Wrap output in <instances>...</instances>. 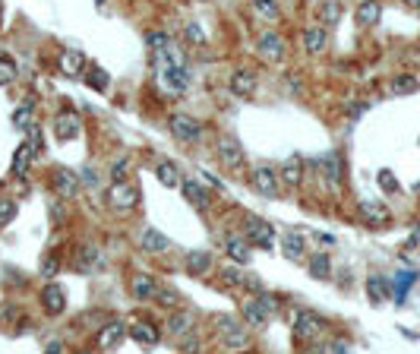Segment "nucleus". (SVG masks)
<instances>
[{
	"instance_id": "nucleus-12",
	"label": "nucleus",
	"mask_w": 420,
	"mask_h": 354,
	"mask_svg": "<svg viewBox=\"0 0 420 354\" xmlns=\"http://www.w3.org/2000/svg\"><path fill=\"white\" fill-rule=\"evenodd\" d=\"M360 216L370 228H382L389 225V218H392V212L386 209V203H379V199H360Z\"/></svg>"
},
{
	"instance_id": "nucleus-14",
	"label": "nucleus",
	"mask_w": 420,
	"mask_h": 354,
	"mask_svg": "<svg viewBox=\"0 0 420 354\" xmlns=\"http://www.w3.org/2000/svg\"><path fill=\"white\" fill-rule=\"evenodd\" d=\"M41 307L48 310V316H61L66 310V291L61 285L48 282V285H44V291H41Z\"/></svg>"
},
{
	"instance_id": "nucleus-20",
	"label": "nucleus",
	"mask_w": 420,
	"mask_h": 354,
	"mask_svg": "<svg viewBox=\"0 0 420 354\" xmlns=\"http://www.w3.org/2000/svg\"><path fill=\"white\" fill-rule=\"evenodd\" d=\"M231 92L240 98H250L256 92V73L253 70H234L231 73Z\"/></svg>"
},
{
	"instance_id": "nucleus-52",
	"label": "nucleus",
	"mask_w": 420,
	"mask_h": 354,
	"mask_svg": "<svg viewBox=\"0 0 420 354\" xmlns=\"http://www.w3.org/2000/svg\"><path fill=\"white\" fill-rule=\"evenodd\" d=\"M48 351L51 354H63V342H48Z\"/></svg>"
},
{
	"instance_id": "nucleus-5",
	"label": "nucleus",
	"mask_w": 420,
	"mask_h": 354,
	"mask_svg": "<svg viewBox=\"0 0 420 354\" xmlns=\"http://www.w3.org/2000/svg\"><path fill=\"white\" fill-rule=\"evenodd\" d=\"M79 183H83V177L76 171H70V168H57L54 177H51V187H54V193L63 199V203H70V199H76L79 193Z\"/></svg>"
},
{
	"instance_id": "nucleus-48",
	"label": "nucleus",
	"mask_w": 420,
	"mask_h": 354,
	"mask_svg": "<svg viewBox=\"0 0 420 354\" xmlns=\"http://www.w3.org/2000/svg\"><path fill=\"white\" fill-rule=\"evenodd\" d=\"M234 329H240V323L234 320V316H218V332L221 335H227V332H234Z\"/></svg>"
},
{
	"instance_id": "nucleus-25",
	"label": "nucleus",
	"mask_w": 420,
	"mask_h": 354,
	"mask_svg": "<svg viewBox=\"0 0 420 354\" xmlns=\"http://www.w3.org/2000/svg\"><path fill=\"white\" fill-rule=\"evenodd\" d=\"M57 64H61L63 76H83V70H86V57L79 54V51H73V48H66Z\"/></svg>"
},
{
	"instance_id": "nucleus-54",
	"label": "nucleus",
	"mask_w": 420,
	"mask_h": 354,
	"mask_svg": "<svg viewBox=\"0 0 420 354\" xmlns=\"http://www.w3.org/2000/svg\"><path fill=\"white\" fill-rule=\"evenodd\" d=\"M0 19H4V4H0Z\"/></svg>"
},
{
	"instance_id": "nucleus-41",
	"label": "nucleus",
	"mask_w": 420,
	"mask_h": 354,
	"mask_svg": "<svg viewBox=\"0 0 420 354\" xmlns=\"http://www.w3.org/2000/svg\"><path fill=\"white\" fill-rule=\"evenodd\" d=\"M57 272H61V256H57V253H48V256L41 260V275H44V278H54Z\"/></svg>"
},
{
	"instance_id": "nucleus-39",
	"label": "nucleus",
	"mask_w": 420,
	"mask_h": 354,
	"mask_svg": "<svg viewBox=\"0 0 420 354\" xmlns=\"http://www.w3.org/2000/svg\"><path fill=\"white\" fill-rule=\"evenodd\" d=\"M338 19H342V4H338V0H326V4H322V22L335 26Z\"/></svg>"
},
{
	"instance_id": "nucleus-50",
	"label": "nucleus",
	"mask_w": 420,
	"mask_h": 354,
	"mask_svg": "<svg viewBox=\"0 0 420 354\" xmlns=\"http://www.w3.org/2000/svg\"><path fill=\"white\" fill-rule=\"evenodd\" d=\"M92 260H98V250H95V247H83V263H79V266L88 269V263H92Z\"/></svg>"
},
{
	"instance_id": "nucleus-17",
	"label": "nucleus",
	"mask_w": 420,
	"mask_h": 354,
	"mask_svg": "<svg viewBox=\"0 0 420 354\" xmlns=\"http://www.w3.org/2000/svg\"><path fill=\"white\" fill-rule=\"evenodd\" d=\"M130 338L136 345H158L161 332L152 320H136V323H130Z\"/></svg>"
},
{
	"instance_id": "nucleus-3",
	"label": "nucleus",
	"mask_w": 420,
	"mask_h": 354,
	"mask_svg": "<svg viewBox=\"0 0 420 354\" xmlns=\"http://www.w3.org/2000/svg\"><path fill=\"white\" fill-rule=\"evenodd\" d=\"M158 83L168 95H183L190 88V73L183 64H171L165 70H158Z\"/></svg>"
},
{
	"instance_id": "nucleus-22",
	"label": "nucleus",
	"mask_w": 420,
	"mask_h": 354,
	"mask_svg": "<svg viewBox=\"0 0 420 354\" xmlns=\"http://www.w3.org/2000/svg\"><path fill=\"white\" fill-rule=\"evenodd\" d=\"M35 161V152L29 143H19L16 152H13V161H10V174L13 177H26L29 174V165Z\"/></svg>"
},
{
	"instance_id": "nucleus-42",
	"label": "nucleus",
	"mask_w": 420,
	"mask_h": 354,
	"mask_svg": "<svg viewBox=\"0 0 420 354\" xmlns=\"http://www.w3.org/2000/svg\"><path fill=\"white\" fill-rule=\"evenodd\" d=\"M165 44H171V35L168 32H149L145 35V48L149 51H158V48H165Z\"/></svg>"
},
{
	"instance_id": "nucleus-7",
	"label": "nucleus",
	"mask_w": 420,
	"mask_h": 354,
	"mask_svg": "<svg viewBox=\"0 0 420 354\" xmlns=\"http://www.w3.org/2000/svg\"><path fill=\"white\" fill-rule=\"evenodd\" d=\"M168 127H171V133L177 139H183V143H196V139L203 136V123L190 114H171L168 117Z\"/></svg>"
},
{
	"instance_id": "nucleus-1",
	"label": "nucleus",
	"mask_w": 420,
	"mask_h": 354,
	"mask_svg": "<svg viewBox=\"0 0 420 354\" xmlns=\"http://www.w3.org/2000/svg\"><path fill=\"white\" fill-rule=\"evenodd\" d=\"M139 199H143V193H139V187L130 181H114L108 190V206L114 212H133L139 206Z\"/></svg>"
},
{
	"instance_id": "nucleus-36",
	"label": "nucleus",
	"mask_w": 420,
	"mask_h": 354,
	"mask_svg": "<svg viewBox=\"0 0 420 354\" xmlns=\"http://www.w3.org/2000/svg\"><path fill=\"white\" fill-rule=\"evenodd\" d=\"M221 342H225V348H231V351H240V348H247L250 345V335H247V329H234V332H227V335H221Z\"/></svg>"
},
{
	"instance_id": "nucleus-31",
	"label": "nucleus",
	"mask_w": 420,
	"mask_h": 354,
	"mask_svg": "<svg viewBox=\"0 0 420 354\" xmlns=\"http://www.w3.org/2000/svg\"><path fill=\"white\" fill-rule=\"evenodd\" d=\"M250 6H253L256 13L265 19V22H278L282 19V10H278V0H250Z\"/></svg>"
},
{
	"instance_id": "nucleus-34",
	"label": "nucleus",
	"mask_w": 420,
	"mask_h": 354,
	"mask_svg": "<svg viewBox=\"0 0 420 354\" xmlns=\"http://www.w3.org/2000/svg\"><path fill=\"white\" fill-rule=\"evenodd\" d=\"M19 76V66L10 54H0V86H10Z\"/></svg>"
},
{
	"instance_id": "nucleus-9",
	"label": "nucleus",
	"mask_w": 420,
	"mask_h": 354,
	"mask_svg": "<svg viewBox=\"0 0 420 354\" xmlns=\"http://www.w3.org/2000/svg\"><path fill=\"white\" fill-rule=\"evenodd\" d=\"M79 133H83V117H79L76 111H63V114H57L54 136L61 139V143H70V139H76Z\"/></svg>"
},
{
	"instance_id": "nucleus-49",
	"label": "nucleus",
	"mask_w": 420,
	"mask_h": 354,
	"mask_svg": "<svg viewBox=\"0 0 420 354\" xmlns=\"http://www.w3.org/2000/svg\"><path fill=\"white\" fill-rule=\"evenodd\" d=\"M379 187L389 190V193H395V190H398V181L392 177V171H379Z\"/></svg>"
},
{
	"instance_id": "nucleus-15",
	"label": "nucleus",
	"mask_w": 420,
	"mask_h": 354,
	"mask_svg": "<svg viewBox=\"0 0 420 354\" xmlns=\"http://www.w3.org/2000/svg\"><path fill=\"white\" fill-rule=\"evenodd\" d=\"M285 39L278 32H262L260 35V54L265 57V61H272V64H278V61H285Z\"/></svg>"
},
{
	"instance_id": "nucleus-19",
	"label": "nucleus",
	"mask_w": 420,
	"mask_h": 354,
	"mask_svg": "<svg viewBox=\"0 0 420 354\" xmlns=\"http://www.w3.org/2000/svg\"><path fill=\"white\" fill-rule=\"evenodd\" d=\"M243 320L250 323V326H256V329H262L265 323H269V310H265V304L260 298H250V300H243Z\"/></svg>"
},
{
	"instance_id": "nucleus-44",
	"label": "nucleus",
	"mask_w": 420,
	"mask_h": 354,
	"mask_svg": "<svg viewBox=\"0 0 420 354\" xmlns=\"http://www.w3.org/2000/svg\"><path fill=\"white\" fill-rule=\"evenodd\" d=\"M127 171H130V158H117L114 168H111V181H127Z\"/></svg>"
},
{
	"instance_id": "nucleus-32",
	"label": "nucleus",
	"mask_w": 420,
	"mask_h": 354,
	"mask_svg": "<svg viewBox=\"0 0 420 354\" xmlns=\"http://www.w3.org/2000/svg\"><path fill=\"white\" fill-rule=\"evenodd\" d=\"M389 92H392V95H411V92H417V79L411 76V73H398V76H392V83H389Z\"/></svg>"
},
{
	"instance_id": "nucleus-46",
	"label": "nucleus",
	"mask_w": 420,
	"mask_h": 354,
	"mask_svg": "<svg viewBox=\"0 0 420 354\" xmlns=\"http://www.w3.org/2000/svg\"><path fill=\"white\" fill-rule=\"evenodd\" d=\"M187 39L193 41V44H203L205 41V32H203V26H199V22H187Z\"/></svg>"
},
{
	"instance_id": "nucleus-47",
	"label": "nucleus",
	"mask_w": 420,
	"mask_h": 354,
	"mask_svg": "<svg viewBox=\"0 0 420 354\" xmlns=\"http://www.w3.org/2000/svg\"><path fill=\"white\" fill-rule=\"evenodd\" d=\"M29 117H32V101H29L26 108H19L13 121H16V127H19V130H29Z\"/></svg>"
},
{
	"instance_id": "nucleus-33",
	"label": "nucleus",
	"mask_w": 420,
	"mask_h": 354,
	"mask_svg": "<svg viewBox=\"0 0 420 354\" xmlns=\"http://www.w3.org/2000/svg\"><path fill=\"white\" fill-rule=\"evenodd\" d=\"M367 294H370V300H373V304L386 300V294H389V282H386V275H370V278H367Z\"/></svg>"
},
{
	"instance_id": "nucleus-27",
	"label": "nucleus",
	"mask_w": 420,
	"mask_h": 354,
	"mask_svg": "<svg viewBox=\"0 0 420 354\" xmlns=\"http://www.w3.org/2000/svg\"><path fill=\"white\" fill-rule=\"evenodd\" d=\"M155 177H158V183L161 187H180V171H177V165L174 161H158V168H155Z\"/></svg>"
},
{
	"instance_id": "nucleus-29",
	"label": "nucleus",
	"mask_w": 420,
	"mask_h": 354,
	"mask_svg": "<svg viewBox=\"0 0 420 354\" xmlns=\"http://www.w3.org/2000/svg\"><path fill=\"white\" fill-rule=\"evenodd\" d=\"M282 181L287 183V187H300V181H304V165H300V158L294 155V158H287L282 165Z\"/></svg>"
},
{
	"instance_id": "nucleus-35",
	"label": "nucleus",
	"mask_w": 420,
	"mask_h": 354,
	"mask_svg": "<svg viewBox=\"0 0 420 354\" xmlns=\"http://www.w3.org/2000/svg\"><path fill=\"white\" fill-rule=\"evenodd\" d=\"M329 272H332V263H329L326 253H313V256H309V275H313V278H329Z\"/></svg>"
},
{
	"instance_id": "nucleus-53",
	"label": "nucleus",
	"mask_w": 420,
	"mask_h": 354,
	"mask_svg": "<svg viewBox=\"0 0 420 354\" xmlns=\"http://www.w3.org/2000/svg\"><path fill=\"white\" fill-rule=\"evenodd\" d=\"M404 6H408V10H417L420 13V0H401Z\"/></svg>"
},
{
	"instance_id": "nucleus-2",
	"label": "nucleus",
	"mask_w": 420,
	"mask_h": 354,
	"mask_svg": "<svg viewBox=\"0 0 420 354\" xmlns=\"http://www.w3.org/2000/svg\"><path fill=\"white\" fill-rule=\"evenodd\" d=\"M243 238L253 243V247L272 250L275 247V225H269V221L260 216H247L243 218Z\"/></svg>"
},
{
	"instance_id": "nucleus-13",
	"label": "nucleus",
	"mask_w": 420,
	"mask_h": 354,
	"mask_svg": "<svg viewBox=\"0 0 420 354\" xmlns=\"http://www.w3.org/2000/svg\"><path fill=\"white\" fill-rule=\"evenodd\" d=\"M139 250H143V253H152V256H165L168 250H171V241L161 231H155V228H145V231L139 234Z\"/></svg>"
},
{
	"instance_id": "nucleus-38",
	"label": "nucleus",
	"mask_w": 420,
	"mask_h": 354,
	"mask_svg": "<svg viewBox=\"0 0 420 354\" xmlns=\"http://www.w3.org/2000/svg\"><path fill=\"white\" fill-rule=\"evenodd\" d=\"M16 218V199L0 196V225H10Z\"/></svg>"
},
{
	"instance_id": "nucleus-43",
	"label": "nucleus",
	"mask_w": 420,
	"mask_h": 354,
	"mask_svg": "<svg viewBox=\"0 0 420 354\" xmlns=\"http://www.w3.org/2000/svg\"><path fill=\"white\" fill-rule=\"evenodd\" d=\"M155 300H158L161 307H177V304H180V294L171 291V288H158V298H155Z\"/></svg>"
},
{
	"instance_id": "nucleus-24",
	"label": "nucleus",
	"mask_w": 420,
	"mask_h": 354,
	"mask_svg": "<svg viewBox=\"0 0 420 354\" xmlns=\"http://www.w3.org/2000/svg\"><path fill=\"white\" fill-rule=\"evenodd\" d=\"M354 16H357V26L370 29L382 16V4H379V0H360V6H357V13H354Z\"/></svg>"
},
{
	"instance_id": "nucleus-21",
	"label": "nucleus",
	"mask_w": 420,
	"mask_h": 354,
	"mask_svg": "<svg viewBox=\"0 0 420 354\" xmlns=\"http://www.w3.org/2000/svg\"><path fill=\"white\" fill-rule=\"evenodd\" d=\"M221 243H225V253L227 256H231V260L234 263H250V241L247 238H237V234H225V241H221Z\"/></svg>"
},
{
	"instance_id": "nucleus-23",
	"label": "nucleus",
	"mask_w": 420,
	"mask_h": 354,
	"mask_svg": "<svg viewBox=\"0 0 420 354\" xmlns=\"http://www.w3.org/2000/svg\"><path fill=\"white\" fill-rule=\"evenodd\" d=\"M326 44H329V35H326V29L322 26H309L304 29V48H307V54H322L326 51Z\"/></svg>"
},
{
	"instance_id": "nucleus-45",
	"label": "nucleus",
	"mask_w": 420,
	"mask_h": 354,
	"mask_svg": "<svg viewBox=\"0 0 420 354\" xmlns=\"http://www.w3.org/2000/svg\"><path fill=\"white\" fill-rule=\"evenodd\" d=\"M29 146H32L35 158H39V155H41V130L35 127V123H29Z\"/></svg>"
},
{
	"instance_id": "nucleus-11",
	"label": "nucleus",
	"mask_w": 420,
	"mask_h": 354,
	"mask_svg": "<svg viewBox=\"0 0 420 354\" xmlns=\"http://www.w3.org/2000/svg\"><path fill=\"white\" fill-rule=\"evenodd\" d=\"M158 282H155V275H149V272H136L130 282V291L136 300H143V304H149V300L158 298Z\"/></svg>"
},
{
	"instance_id": "nucleus-18",
	"label": "nucleus",
	"mask_w": 420,
	"mask_h": 354,
	"mask_svg": "<svg viewBox=\"0 0 420 354\" xmlns=\"http://www.w3.org/2000/svg\"><path fill=\"white\" fill-rule=\"evenodd\" d=\"M193 329H196V316L190 310H177V313H171V320H168V332L174 338H187Z\"/></svg>"
},
{
	"instance_id": "nucleus-28",
	"label": "nucleus",
	"mask_w": 420,
	"mask_h": 354,
	"mask_svg": "<svg viewBox=\"0 0 420 354\" xmlns=\"http://www.w3.org/2000/svg\"><path fill=\"white\" fill-rule=\"evenodd\" d=\"M83 76H86V86H88V88H95V92H105L108 83H111V76H108L105 70H101L98 64H86Z\"/></svg>"
},
{
	"instance_id": "nucleus-30",
	"label": "nucleus",
	"mask_w": 420,
	"mask_h": 354,
	"mask_svg": "<svg viewBox=\"0 0 420 354\" xmlns=\"http://www.w3.org/2000/svg\"><path fill=\"white\" fill-rule=\"evenodd\" d=\"M285 256H287V260H294V263H297V260H304V256H307L304 238H300L297 231H291V234L285 238Z\"/></svg>"
},
{
	"instance_id": "nucleus-26",
	"label": "nucleus",
	"mask_w": 420,
	"mask_h": 354,
	"mask_svg": "<svg viewBox=\"0 0 420 354\" xmlns=\"http://www.w3.org/2000/svg\"><path fill=\"white\" fill-rule=\"evenodd\" d=\"M212 269V253L209 250H190L187 253V272L190 275H205Z\"/></svg>"
},
{
	"instance_id": "nucleus-37",
	"label": "nucleus",
	"mask_w": 420,
	"mask_h": 354,
	"mask_svg": "<svg viewBox=\"0 0 420 354\" xmlns=\"http://www.w3.org/2000/svg\"><path fill=\"white\" fill-rule=\"evenodd\" d=\"M322 165H326L329 183H332V187H338V183H342V158L332 152V155H326V161H322Z\"/></svg>"
},
{
	"instance_id": "nucleus-4",
	"label": "nucleus",
	"mask_w": 420,
	"mask_h": 354,
	"mask_svg": "<svg viewBox=\"0 0 420 354\" xmlns=\"http://www.w3.org/2000/svg\"><path fill=\"white\" fill-rule=\"evenodd\" d=\"M319 332H326V320H322L319 313H313V310H297L294 313V335L297 338H316Z\"/></svg>"
},
{
	"instance_id": "nucleus-10",
	"label": "nucleus",
	"mask_w": 420,
	"mask_h": 354,
	"mask_svg": "<svg viewBox=\"0 0 420 354\" xmlns=\"http://www.w3.org/2000/svg\"><path fill=\"white\" fill-rule=\"evenodd\" d=\"M127 335H130V326H127V323H123V320H111V323H105V326H101V332H98V348H101V351L117 348V345H121Z\"/></svg>"
},
{
	"instance_id": "nucleus-8",
	"label": "nucleus",
	"mask_w": 420,
	"mask_h": 354,
	"mask_svg": "<svg viewBox=\"0 0 420 354\" xmlns=\"http://www.w3.org/2000/svg\"><path fill=\"white\" fill-rule=\"evenodd\" d=\"M218 158H221V165L231 168V171H243V165H247L240 143L234 136H221L218 139Z\"/></svg>"
},
{
	"instance_id": "nucleus-16",
	"label": "nucleus",
	"mask_w": 420,
	"mask_h": 354,
	"mask_svg": "<svg viewBox=\"0 0 420 354\" xmlns=\"http://www.w3.org/2000/svg\"><path fill=\"white\" fill-rule=\"evenodd\" d=\"M180 190H183V196H187V203L196 206V209H209V206H212V193L203 187V183H199V177H193V181H183Z\"/></svg>"
},
{
	"instance_id": "nucleus-40",
	"label": "nucleus",
	"mask_w": 420,
	"mask_h": 354,
	"mask_svg": "<svg viewBox=\"0 0 420 354\" xmlns=\"http://www.w3.org/2000/svg\"><path fill=\"white\" fill-rule=\"evenodd\" d=\"M221 282H225L227 288H240L243 285V272L237 269V266H225V269H221Z\"/></svg>"
},
{
	"instance_id": "nucleus-6",
	"label": "nucleus",
	"mask_w": 420,
	"mask_h": 354,
	"mask_svg": "<svg viewBox=\"0 0 420 354\" xmlns=\"http://www.w3.org/2000/svg\"><path fill=\"white\" fill-rule=\"evenodd\" d=\"M250 181H253V187L260 190L262 196H269V199H275V196H278V190H282V174H278L275 168H269V165L253 168Z\"/></svg>"
},
{
	"instance_id": "nucleus-51",
	"label": "nucleus",
	"mask_w": 420,
	"mask_h": 354,
	"mask_svg": "<svg viewBox=\"0 0 420 354\" xmlns=\"http://www.w3.org/2000/svg\"><path fill=\"white\" fill-rule=\"evenodd\" d=\"M260 300L265 304V310H269V313H272V310H278V298H272V294H260Z\"/></svg>"
}]
</instances>
